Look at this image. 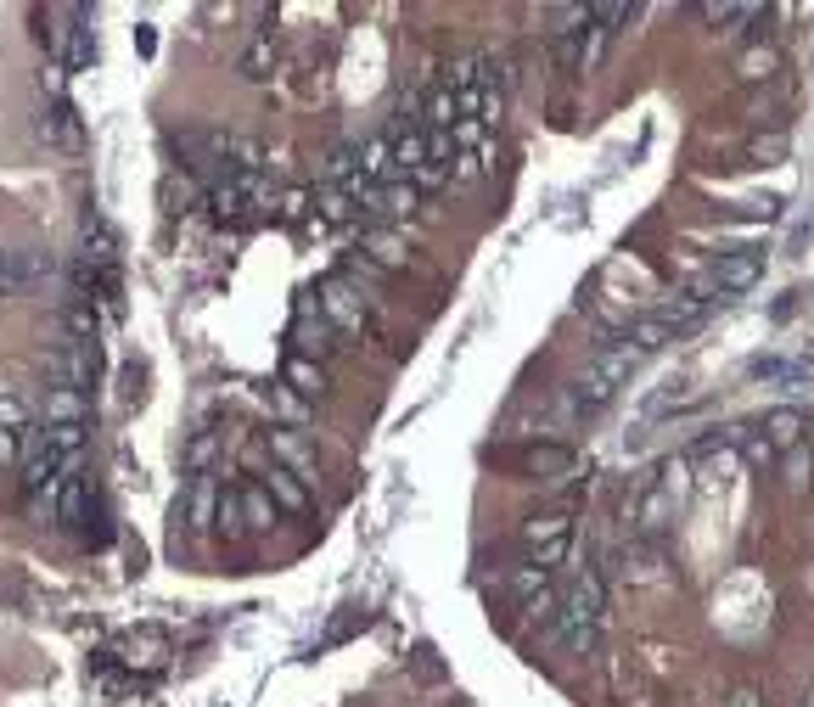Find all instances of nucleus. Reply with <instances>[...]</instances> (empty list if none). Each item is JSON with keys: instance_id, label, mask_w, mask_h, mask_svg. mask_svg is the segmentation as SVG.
<instances>
[{"instance_id": "c756f323", "label": "nucleus", "mask_w": 814, "mask_h": 707, "mask_svg": "<svg viewBox=\"0 0 814 707\" xmlns=\"http://www.w3.org/2000/svg\"><path fill=\"white\" fill-rule=\"evenodd\" d=\"M214 527L225 540H242L247 527H242V500H236V489H220V511H214Z\"/></svg>"}, {"instance_id": "2eb2a0df", "label": "nucleus", "mask_w": 814, "mask_h": 707, "mask_svg": "<svg viewBox=\"0 0 814 707\" xmlns=\"http://www.w3.org/2000/svg\"><path fill=\"white\" fill-rule=\"evenodd\" d=\"M568 540H573V522H568V511H546V516H528V522H522V545H528V551L568 545Z\"/></svg>"}, {"instance_id": "dca6fc26", "label": "nucleus", "mask_w": 814, "mask_h": 707, "mask_svg": "<svg viewBox=\"0 0 814 707\" xmlns=\"http://www.w3.org/2000/svg\"><path fill=\"white\" fill-rule=\"evenodd\" d=\"M517 467L528 478H562V472H573V450L568 444H533V450L517 455Z\"/></svg>"}, {"instance_id": "ddd939ff", "label": "nucleus", "mask_w": 814, "mask_h": 707, "mask_svg": "<svg viewBox=\"0 0 814 707\" xmlns=\"http://www.w3.org/2000/svg\"><path fill=\"white\" fill-rule=\"evenodd\" d=\"M629 522H635V540H658L674 522V489H647V500L629 511Z\"/></svg>"}, {"instance_id": "4be33fe9", "label": "nucleus", "mask_w": 814, "mask_h": 707, "mask_svg": "<svg viewBox=\"0 0 814 707\" xmlns=\"http://www.w3.org/2000/svg\"><path fill=\"white\" fill-rule=\"evenodd\" d=\"M803 432H808V427H803V416H797L792 404H781V410L764 416V438H770V450H775V455L797 450V438H803Z\"/></svg>"}, {"instance_id": "473e14b6", "label": "nucleus", "mask_w": 814, "mask_h": 707, "mask_svg": "<svg viewBox=\"0 0 814 707\" xmlns=\"http://www.w3.org/2000/svg\"><path fill=\"white\" fill-rule=\"evenodd\" d=\"M410 186H416L421 197H427V192H444V186H449V163H421V168L410 174Z\"/></svg>"}, {"instance_id": "423d86ee", "label": "nucleus", "mask_w": 814, "mask_h": 707, "mask_svg": "<svg viewBox=\"0 0 814 707\" xmlns=\"http://www.w3.org/2000/svg\"><path fill=\"white\" fill-rule=\"evenodd\" d=\"M96 366H102V354H96V342H62L57 354H51V382L57 388H90L96 382Z\"/></svg>"}, {"instance_id": "c9c22d12", "label": "nucleus", "mask_w": 814, "mask_h": 707, "mask_svg": "<svg viewBox=\"0 0 814 707\" xmlns=\"http://www.w3.org/2000/svg\"><path fill=\"white\" fill-rule=\"evenodd\" d=\"M23 461V432H0V467Z\"/></svg>"}, {"instance_id": "39448f33", "label": "nucleus", "mask_w": 814, "mask_h": 707, "mask_svg": "<svg viewBox=\"0 0 814 707\" xmlns=\"http://www.w3.org/2000/svg\"><path fill=\"white\" fill-rule=\"evenodd\" d=\"M320 315L332 320V331H372V309H366V298H359L343 276H332V281H320Z\"/></svg>"}, {"instance_id": "f3484780", "label": "nucleus", "mask_w": 814, "mask_h": 707, "mask_svg": "<svg viewBox=\"0 0 814 707\" xmlns=\"http://www.w3.org/2000/svg\"><path fill=\"white\" fill-rule=\"evenodd\" d=\"M84 416H90V393H79V388L45 393V427H84Z\"/></svg>"}, {"instance_id": "4c0bfd02", "label": "nucleus", "mask_w": 814, "mask_h": 707, "mask_svg": "<svg viewBox=\"0 0 814 707\" xmlns=\"http://www.w3.org/2000/svg\"><path fill=\"white\" fill-rule=\"evenodd\" d=\"M792 707H814V696H808V701H792Z\"/></svg>"}, {"instance_id": "5701e85b", "label": "nucleus", "mask_w": 814, "mask_h": 707, "mask_svg": "<svg viewBox=\"0 0 814 707\" xmlns=\"http://www.w3.org/2000/svg\"><path fill=\"white\" fill-rule=\"evenodd\" d=\"M62 331H68V342H96L102 337V320H96V304L90 298H73V304H62Z\"/></svg>"}, {"instance_id": "72a5a7b5", "label": "nucleus", "mask_w": 814, "mask_h": 707, "mask_svg": "<svg viewBox=\"0 0 814 707\" xmlns=\"http://www.w3.org/2000/svg\"><path fill=\"white\" fill-rule=\"evenodd\" d=\"M747 157H753V163H775V157H786V135H781V130H775V135H753Z\"/></svg>"}, {"instance_id": "7ed1b4c3", "label": "nucleus", "mask_w": 814, "mask_h": 707, "mask_svg": "<svg viewBox=\"0 0 814 707\" xmlns=\"http://www.w3.org/2000/svg\"><path fill=\"white\" fill-rule=\"evenodd\" d=\"M208 208H214V219L242 225V219L269 208V181H264V174H225V181L208 186Z\"/></svg>"}, {"instance_id": "c85d7f7f", "label": "nucleus", "mask_w": 814, "mask_h": 707, "mask_svg": "<svg viewBox=\"0 0 814 707\" xmlns=\"http://www.w3.org/2000/svg\"><path fill=\"white\" fill-rule=\"evenodd\" d=\"M214 455H220V432H214V427H203V432L192 438V444H186V467H192V478H203Z\"/></svg>"}, {"instance_id": "9d476101", "label": "nucleus", "mask_w": 814, "mask_h": 707, "mask_svg": "<svg viewBox=\"0 0 814 707\" xmlns=\"http://www.w3.org/2000/svg\"><path fill=\"white\" fill-rule=\"evenodd\" d=\"M759 276H764V253H753V247H742V253H719V264H713L719 293H747Z\"/></svg>"}, {"instance_id": "0eeeda50", "label": "nucleus", "mask_w": 814, "mask_h": 707, "mask_svg": "<svg viewBox=\"0 0 814 707\" xmlns=\"http://www.w3.org/2000/svg\"><path fill=\"white\" fill-rule=\"evenodd\" d=\"M51 516H57L62 527H73V534H84V522H90V478H84L79 467L62 472V483H57V494H51Z\"/></svg>"}, {"instance_id": "7c9ffc66", "label": "nucleus", "mask_w": 814, "mask_h": 707, "mask_svg": "<svg viewBox=\"0 0 814 707\" xmlns=\"http://www.w3.org/2000/svg\"><path fill=\"white\" fill-rule=\"evenodd\" d=\"M34 427V410H29V399H18V393H0V432H29Z\"/></svg>"}, {"instance_id": "f257e3e1", "label": "nucleus", "mask_w": 814, "mask_h": 707, "mask_svg": "<svg viewBox=\"0 0 814 707\" xmlns=\"http://www.w3.org/2000/svg\"><path fill=\"white\" fill-rule=\"evenodd\" d=\"M635 366H641V354L635 348H596V360L584 366V377H579V404L584 410H601L629 377H635Z\"/></svg>"}, {"instance_id": "393cba45", "label": "nucleus", "mask_w": 814, "mask_h": 707, "mask_svg": "<svg viewBox=\"0 0 814 707\" xmlns=\"http://www.w3.org/2000/svg\"><path fill=\"white\" fill-rule=\"evenodd\" d=\"M736 68H742V79H747V84H764V79H775V73H781V51L753 40V45L742 51V62H736Z\"/></svg>"}, {"instance_id": "a878e982", "label": "nucleus", "mask_w": 814, "mask_h": 707, "mask_svg": "<svg viewBox=\"0 0 814 707\" xmlns=\"http://www.w3.org/2000/svg\"><path fill=\"white\" fill-rule=\"evenodd\" d=\"M269 68H276V45H269V34H258V40L242 51V79L264 84V79H269Z\"/></svg>"}, {"instance_id": "2f4dec72", "label": "nucleus", "mask_w": 814, "mask_h": 707, "mask_svg": "<svg viewBox=\"0 0 814 707\" xmlns=\"http://www.w3.org/2000/svg\"><path fill=\"white\" fill-rule=\"evenodd\" d=\"M635 354H652V348H663V342H674V331L663 326V320H635Z\"/></svg>"}, {"instance_id": "aec40b11", "label": "nucleus", "mask_w": 814, "mask_h": 707, "mask_svg": "<svg viewBox=\"0 0 814 707\" xmlns=\"http://www.w3.org/2000/svg\"><path fill=\"white\" fill-rule=\"evenodd\" d=\"M287 393H298V399H320L332 382H326V366L320 360H304V354H293V360H287Z\"/></svg>"}, {"instance_id": "6ab92c4d", "label": "nucleus", "mask_w": 814, "mask_h": 707, "mask_svg": "<svg viewBox=\"0 0 814 707\" xmlns=\"http://www.w3.org/2000/svg\"><path fill=\"white\" fill-rule=\"evenodd\" d=\"M214 511H220V483L203 472L192 478V494H186V516H192V534H208L214 527Z\"/></svg>"}, {"instance_id": "cd10ccee", "label": "nucleus", "mask_w": 814, "mask_h": 707, "mask_svg": "<svg viewBox=\"0 0 814 707\" xmlns=\"http://www.w3.org/2000/svg\"><path fill=\"white\" fill-rule=\"evenodd\" d=\"M298 337H304V360H315V354H332V348H337V331H332L326 315H315V326L298 320Z\"/></svg>"}, {"instance_id": "412c9836", "label": "nucleus", "mask_w": 814, "mask_h": 707, "mask_svg": "<svg viewBox=\"0 0 814 707\" xmlns=\"http://www.w3.org/2000/svg\"><path fill=\"white\" fill-rule=\"evenodd\" d=\"M264 494L276 500V511H309V483H298V478L282 472V467L264 472Z\"/></svg>"}, {"instance_id": "e433bc0d", "label": "nucleus", "mask_w": 814, "mask_h": 707, "mask_svg": "<svg viewBox=\"0 0 814 707\" xmlns=\"http://www.w3.org/2000/svg\"><path fill=\"white\" fill-rule=\"evenodd\" d=\"M731 707H764V696H759L753 685H736V690H731Z\"/></svg>"}, {"instance_id": "a211bd4d", "label": "nucleus", "mask_w": 814, "mask_h": 707, "mask_svg": "<svg viewBox=\"0 0 814 707\" xmlns=\"http://www.w3.org/2000/svg\"><path fill=\"white\" fill-rule=\"evenodd\" d=\"M236 500H242V527L247 534H264V527H276V500L264 494V483H247V489H236Z\"/></svg>"}, {"instance_id": "f8f14e48", "label": "nucleus", "mask_w": 814, "mask_h": 707, "mask_svg": "<svg viewBox=\"0 0 814 707\" xmlns=\"http://www.w3.org/2000/svg\"><path fill=\"white\" fill-rule=\"evenodd\" d=\"M40 130H45V141H51L57 152H68V157L84 146V130H79V119H73V107H68V96L57 91V84H51V113H45Z\"/></svg>"}, {"instance_id": "b1692460", "label": "nucleus", "mask_w": 814, "mask_h": 707, "mask_svg": "<svg viewBox=\"0 0 814 707\" xmlns=\"http://www.w3.org/2000/svg\"><path fill=\"white\" fill-rule=\"evenodd\" d=\"M421 119H427V130H456V124H461V102H456V91H449V84H438V91H427V102H421Z\"/></svg>"}, {"instance_id": "bb28decb", "label": "nucleus", "mask_w": 814, "mask_h": 707, "mask_svg": "<svg viewBox=\"0 0 814 707\" xmlns=\"http://www.w3.org/2000/svg\"><path fill=\"white\" fill-rule=\"evenodd\" d=\"M354 214H359V203H354L348 186H326V192H320V225H343V219H354Z\"/></svg>"}, {"instance_id": "4468645a", "label": "nucleus", "mask_w": 814, "mask_h": 707, "mask_svg": "<svg viewBox=\"0 0 814 707\" xmlns=\"http://www.w3.org/2000/svg\"><path fill=\"white\" fill-rule=\"evenodd\" d=\"M388 163H394V181H410V174L427 163V130H399V135H388Z\"/></svg>"}, {"instance_id": "f03ea898", "label": "nucleus", "mask_w": 814, "mask_h": 707, "mask_svg": "<svg viewBox=\"0 0 814 707\" xmlns=\"http://www.w3.org/2000/svg\"><path fill=\"white\" fill-rule=\"evenodd\" d=\"M607 617V584L596 573L568 578V590H557V635H579V629H601Z\"/></svg>"}, {"instance_id": "1a4fd4ad", "label": "nucleus", "mask_w": 814, "mask_h": 707, "mask_svg": "<svg viewBox=\"0 0 814 707\" xmlns=\"http://www.w3.org/2000/svg\"><path fill=\"white\" fill-rule=\"evenodd\" d=\"M618 573L629 584H669V562H663L658 540H629L623 556H618Z\"/></svg>"}, {"instance_id": "f704fd0d", "label": "nucleus", "mask_w": 814, "mask_h": 707, "mask_svg": "<svg viewBox=\"0 0 814 707\" xmlns=\"http://www.w3.org/2000/svg\"><path fill=\"white\" fill-rule=\"evenodd\" d=\"M736 450H742V461H747V467H775V450H770V438H753V432H747Z\"/></svg>"}, {"instance_id": "9b49d317", "label": "nucleus", "mask_w": 814, "mask_h": 707, "mask_svg": "<svg viewBox=\"0 0 814 707\" xmlns=\"http://www.w3.org/2000/svg\"><path fill=\"white\" fill-rule=\"evenodd\" d=\"M359 258H366V264H377V270L388 276V270H405L410 247H405V236H399V230L377 225V230H366V236H359Z\"/></svg>"}, {"instance_id": "20e7f679", "label": "nucleus", "mask_w": 814, "mask_h": 707, "mask_svg": "<svg viewBox=\"0 0 814 707\" xmlns=\"http://www.w3.org/2000/svg\"><path fill=\"white\" fill-rule=\"evenodd\" d=\"M269 455H276L282 472H293L298 483L320 478V455H315V438L304 427H269Z\"/></svg>"}, {"instance_id": "6e6552de", "label": "nucleus", "mask_w": 814, "mask_h": 707, "mask_svg": "<svg viewBox=\"0 0 814 707\" xmlns=\"http://www.w3.org/2000/svg\"><path fill=\"white\" fill-rule=\"evenodd\" d=\"M511 595L528 617H557V578L546 567H517L511 573Z\"/></svg>"}]
</instances>
